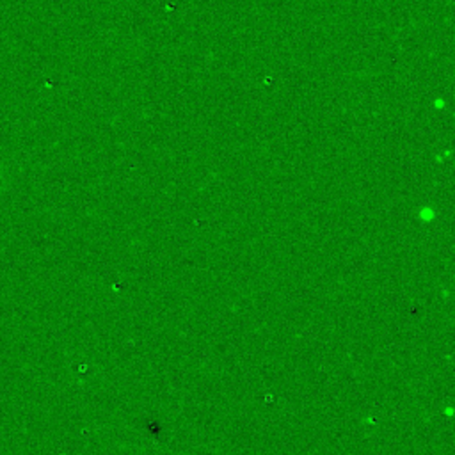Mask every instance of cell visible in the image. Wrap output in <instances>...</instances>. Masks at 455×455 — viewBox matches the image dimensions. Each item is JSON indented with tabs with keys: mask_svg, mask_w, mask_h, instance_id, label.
Masks as SVG:
<instances>
[]
</instances>
